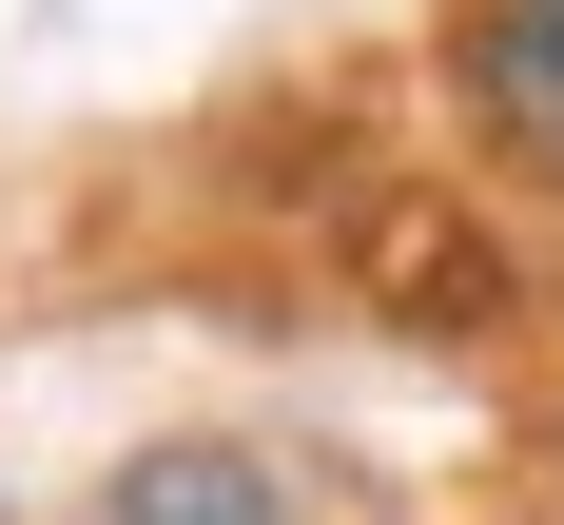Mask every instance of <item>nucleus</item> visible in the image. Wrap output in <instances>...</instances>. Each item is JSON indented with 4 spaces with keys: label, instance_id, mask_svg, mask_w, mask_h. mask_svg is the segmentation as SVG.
Listing matches in <instances>:
<instances>
[{
    "label": "nucleus",
    "instance_id": "f257e3e1",
    "mask_svg": "<svg viewBox=\"0 0 564 525\" xmlns=\"http://www.w3.org/2000/svg\"><path fill=\"white\" fill-rule=\"evenodd\" d=\"M467 117L507 175L564 195V0H467Z\"/></svg>",
    "mask_w": 564,
    "mask_h": 525
},
{
    "label": "nucleus",
    "instance_id": "f03ea898",
    "mask_svg": "<svg viewBox=\"0 0 564 525\" xmlns=\"http://www.w3.org/2000/svg\"><path fill=\"white\" fill-rule=\"evenodd\" d=\"M98 525H292V486L253 448H137V467H98Z\"/></svg>",
    "mask_w": 564,
    "mask_h": 525
}]
</instances>
